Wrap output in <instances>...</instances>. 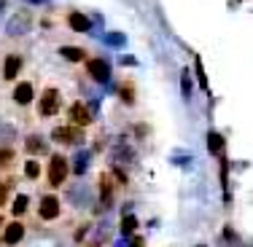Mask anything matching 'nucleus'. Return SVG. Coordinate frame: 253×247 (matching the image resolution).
Masks as SVG:
<instances>
[{
    "label": "nucleus",
    "mask_w": 253,
    "mask_h": 247,
    "mask_svg": "<svg viewBox=\"0 0 253 247\" xmlns=\"http://www.w3.org/2000/svg\"><path fill=\"white\" fill-rule=\"evenodd\" d=\"M33 100H35V86H33V81H19L14 86V102L16 105H33Z\"/></svg>",
    "instance_id": "obj_7"
},
{
    "label": "nucleus",
    "mask_w": 253,
    "mask_h": 247,
    "mask_svg": "<svg viewBox=\"0 0 253 247\" xmlns=\"http://www.w3.org/2000/svg\"><path fill=\"white\" fill-rule=\"evenodd\" d=\"M200 247H205V245H200Z\"/></svg>",
    "instance_id": "obj_23"
},
{
    "label": "nucleus",
    "mask_w": 253,
    "mask_h": 247,
    "mask_svg": "<svg viewBox=\"0 0 253 247\" xmlns=\"http://www.w3.org/2000/svg\"><path fill=\"white\" fill-rule=\"evenodd\" d=\"M68 175H70L68 156H62V153L49 156V164H46V177H49V185H51V188H59V185H65Z\"/></svg>",
    "instance_id": "obj_1"
},
{
    "label": "nucleus",
    "mask_w": 253,
    "mask_h": 247,
    "mask_svg": "<svg viewBox=\"0 0 253 247\" xmlns=\"http://www.w3.org/2000/svg\"><path fill=\"white\" fill-rule=\"evenodd\" d=\"M62 110V94H59V89H43V94L38 97V116L41 118H51L57 116V113Z\"/></svg>",
    "instance_id": "obj_2"
},
{
    "label": "nucleus",
    "mask_w": 253,
    "mask_h": 247,
    "mask_svg": "<svg viewBox=\"0 0 253 247\" xmlns=\"http://www.w3.org/2000/svg\"><path fill=\"white\" fill-rule=\"evenodd\" d=\"M25 150L33 156V159H35V156H46V153H49V142H46L43 137H38V135H30L25 140Z\"/></svg>",
    "instance_id": "obj_10"
},
{
    "label": "nucleus",
    "mask_w": 253,
    "mask_h": 247,
    "mask_svg": "<svg viewBox=\"0 0 253 247\" xmlns=\"http://www.w3.org/2000/svg\"><path fill=\"white\" fill-rule=\"evenodd\" d=\"M27 207H30V199L25 196V194H19L14 199V207H11V215H14V218H19V215H25L27 212Z\"/></svg>",
    "instance_id": "obj_17"
},
{
    "label": "nucleus",
    "mask_w": 253,
    "mask_h": 247,
    "mask_svg": "<svg viewBox=\"0 0 253 247\" xmlns=\"http://www.w3.org/2000/svg\"><path fill=\"white\" fill-rule=\"evenodd\" d=\"M116 94H119V100H122L124 102V105H135V83H132V81H122V83H119V86H116Z\"/></svg>",
    "instance_id": "obj_12"
},
{
    "label": "nucleus",
    "mask_w": 253,
    "mask_h": 247,
    "mask_svg": "<svg viewBox=\"0 0 253 247\" xmlns=\"http://www.w3.org/2000/svg\"><path fill=\"white\" fill-rule=\"evenodd\" d=\"M68 121L84 129V126L92 124V113H89V107L84 105V102H73V105L68 107Z\"/></svg>",
    "instance_id": "obj_6"
},
{
    "label": "nucleus",
    "mask_w": 253,
    "mask_h": 247,
    "mask_svg": "<svg viewBox=\"0 0 253 247\" xmlns=\"http://www.w3.org/2000/svg\"><path fill=\"white\" fill-rule=\"evenodd\" d=\"M51 137H54V142H59V145H68V148H76V145H81L84 142V129L81 126H73V124H68V126H57V129L51 132Z\"/></svg>",
    "instance_id": "obj_3"
},
{
    "label": "nucleus",
    "mask_w": 253,
    "mask_h": 247,
    "mask_svg": "<svg viewBox=\"0 0 253 247\" xmlns=\"http://www.w3.org/2000/svg\"><path fill=\"white\" fill-rule=\"evenodd\" d=\"M86 73H89V78H92V81L105 83L108 78H111V68H108L105 59H89V62H86Z\"/></svg>",
    "instance_id": "obj_8"
},
{
    "label": "nucleus",
    "mask_w": 253,
    "mask_h": 247,
    "mask_svg": "<svg viewBox=\"0 0 253 247\" xmlns=\"http://www.w3.org/2000/svg\"><path fill=\"white\" fill-rule=\"evenodd\" d=\"M143 245H146V242H143V237H135V239H132V247H143Z\"/></svg>",
    "instance_id": "obj_21"
},
{
    "label": "nucleus",
    "mask_w": 253,
    "mask_h": 247,
    "mask_svg": "<svg viewBox=\"0 0 253 247\" xmlns=\"http://www.w3.org/2000/svg\"><path fill=\"white\" fill-rule=\"evenodd\" d=\"M68 25L73 27L76 33H89V30H92V22H89L84 14H78V11H70L68 14Z\"/></svg>",
    "instance_id": "obj_13"
},
{
    "label": "nucleus",
    "mask_w": 253,
    "mask_h": 247,
    "mask_svg": "<svg viewBox=\"0 0 253 247\" xmlns=\"http://www.w3.org/2000/svg\"><path fill=\"white\" fill-rule=\"evenodd\" d=\"M14 183L16 180L14 177H5V180H0V210L8 204V188H14Z\"/></svg>",
    "instance_id": "obj_18"
},
{
    "label": "nucleus",
    "mask_w": 253,
    "mask_h": 247,
    "mask_svg": "<svg viewBox=\"0 0 253 247\" xmlns=\"http://www.w3.org/2000/svg\"><path fill=\"white\" fill-rule=\"evenodd\" d=\"M38 218H41V220H57V218H59V199L54 196V194L41 196V204H38Z\"/></svg>",
    "instance_id": "obj_5"
},
{
    "label": "nucleus",
    "mask_w": 253,
    "mask_h": 247,
    "mask_svg": "<svg viewBox=\"0 0 253 247\" xmlns=\"http://www.w3.org/2000/svg\"><path fill=\"white\" fill-rule=\"evenodd\" d=\"M22 239H25V223L22 220H11L8 226H5V231H3V242L5 245H19Z\"/></svg>",
    "instance_id": "obj_9"
},
{
    "label": "nucleus",
    "mask_w": 253,
    "mask_h": 247,
    "mask_svg": "<svg viewBox=\"0 0 253 247\" xmlns=\"http://www.w3.org/2000/svg\"><path fill=\"white\" fill-rule=\"evenodd\" d=\"M135 228H137L135 215H124V220H122V231H124V234H132Z\"/></svg>",
    "instance_id": "obj_20"
},
{
    "label": "nucleus",
    "mask_w": 253,
    "mask_h": 247,
    "mask_svg": "<svg viewBox=\"0 0 253 247\" xmlns=\"http://www.w3.org/2000/svg\"><path fill=\"white\" fill-rule=\"evenodd\" d=\"M224 145H226V140L218 135V132H210V135H208V150H210V153H221Z\"/></svg>",
    "instance_id": "obj_16"
},
{
    "label": "nucleus",
    "mask_w": 253,
    "mask_h": 247,
    "mask_svg": "<svg viewBox=\"0 0 253 247\" xmlns=\"http://www.w3.org/2000/svg\"><path fill=\"white\" fill-rule=\"evenodd\" d=\"M0 226H3V218H0Z\"/></svg>",
    "instance_id": "obj_22"
},
{
    "label": "nucleus",
    "mask_w": 253,
    "mask_h": 247,
    "mask_svg": "<svg viewBox=\"0 0 253 247\" xmlns=\"http://www.w3.org/2000/svg\"><path fill=\"white\" fill-rule=\"evenodd\" d=\"M19 70H22V57H19V54L5 57V62H3V78H5V81H14V78L19 75Z\"/></svg>",
    "instance_id": "obj_11"
},
{
    "label": "nucleus",
    "mask_w": 253,
    "mask_h": 247,
    "mask_svg": "<svg viewBox=\"0 0 253 247\" xmlns=\"http://www.w3.org/2000/svg\"><path fill=\"white\" fill-rule=\"evenodd\" d=\"M59 54H62L65 59H70V62H84V59H86V51H84L81 46H62Z\"/></svg>",
    "instance_id": "obj_15"
},
{
    "label": "nucleus",
    "mask_w": 253,
    "mask_h": 247,
    "mask_svg": "<svg viewBox=\"0 0 253 247\" xmlns=\"http://www.w3.org/2000/svg\"><path fill=\"white\" fill-rule=\"evenodd\" d=\"M25 177L27 180H38L41 177V164L35 159H27L25 161Z\"/></svg>",
    "instance_id": "obj_19"
},
{
    "label": "nucleus",
    "mask_w": 253,
    "mask_h": 247,
    "mask_svg": "<svg viewBox=\"0 0 253 247\" xmlns=\"http://www.w3.org/2000/svg\"><path fill=\"white\" fill-rule=\"evenodd\" d=\"M97 188H100L102 207H111V204H113V194H116V180L111 177V172H100L97 175Z\"/></svg>",
    "instance_id": "obj_4"
},
{
    "label": "nucleus",
    "mask_w": 253,
    "mask_h": 247,
    "mask_svg": "<svg viewBox=\"0 0 253 247\" xmlns=\"http://www.w3.org/2000/svg\"><path fill=\"white\" fill-rule=\"evenodd\" d=\"M16 161V150L11 145H0V172H8Z\"/></svg>",
    "instance_id": "obj_14"
}]
</instances>
